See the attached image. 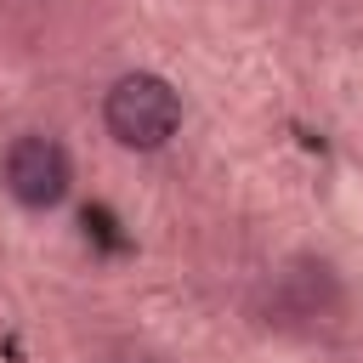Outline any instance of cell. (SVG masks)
<instances>
[{"mask_svg":"<svg viewBox=\"0 0 363 363\" xmlns=\"http://www.w3.org/2000/svg\"><path fill=\"white\" fill-rule=\"evenodd\" d=\"M102 119H108V136L130 153H153L176 136L182 125V96L170 91V79L159 74H125L113 79L108 102H102Z\"/></svg>","mask_w":363,"mask_h":363,"instance_id":"6da1fadb","label":"cell"},{"mask_svg":"<svg viewBox=\"0 0 363 363\" xmlns=\"http://www.w3.org/2000/svg\"><path fill=\"white\" fill-rule=\"evenodd\" d=\"M0 176H6V193H11L17 204H28V210H51V204L68 199L74 164H68V153H62L57 136L28 130V136H17V142L6 147Z\"/></svg>","mask_w":363,"mask_h":363,"instance_id":"7a4b0ae2","label":"cell"}]
</instances>
